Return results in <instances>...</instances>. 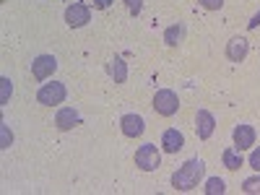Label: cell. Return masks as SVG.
<instances>
[{
    "label": "cell",
    "instance_id": "1",
    "mask_svg": "<svg viewBox=\"0 0 260 195\" xmlns=\"http://www.w3.org/2000/svg\"><path fill=\"white\" fill-rule=\"evenodd\" d=\"M203 175H206L203 159L192 156V159H187V161L175 172V175H172V187L180 190V192H187V190H192V187H198V182L203 180Z\"/></svg>",
    "mask_w": 260,
    "mask_h": 195
},
{
    "label": "cell",
    "instance_id": "2",
    "mask_svg": "<svg viewBox=\"0 0 260 195\" xmlns=\"http://www.w3.org/2000/svg\"><path fill=\"white\" fill-rule=\"evenodd\" d=\"M65 96H68V89H65V83H60V81L45 83V86H42V89L37 91V102H39V104H45V107L62 104Z\"/></svg>",
    "mask_w": 260,
    "mask_h": 195
},
{
    "label": "cell",
    "instance_id": "3",
    "mask_svg": "<svg viewBox=\"0 0 260 195\" xmlns=\"http://www.w3.org/2000/svg\"><path fill=\"white\" fill-rule=\"evenodd\" d=\"M154 110H156V115H161V117L177 115V110H180L177 94L172 91V89H159V91L154 94Z\"/></svg>",
    "mask_w": 260,
    "mask_h": 195
},
{
    "label": "cell",
    "instance_id": "4",
    "mask_svg": "<svg viewBox=\"0 0 260 195\" xmlns=\"http://www.w3.org/2000/svg\"><path fill=\"white\" fill-rule=\"evenodd\" d=\"M161 164V154H159V148L154 143H143L138 151H136V167L143 169V172H154L159 169Z\"/></svg>",
    "mask_w": 260,
    "mask_h": 195
},
{
    "label": "cell",
    "instance_id": "5",
    "mask_svg": "<svg viewBox=\"0 0 260 195\" xmlns=\"http://www.w3.org/2000/svg\"><path fill=\"white\" fill-rule=\"evenodd\" d=\"M91 21V6L89 3H73V6H68L65 8V24H68L71 29H81V26H86Z\"/></svg>",
    "mask_w": 260,
    "mask_h": 195
},
{
    "label": "cell",
    "instance_id": "6",
    "mask_svg": "<svg viewBox=\"0 0 260 195\" xmlns=\"http://www.w3.org/2000/svg\"><path fill=\"white\" fill-rule=\"evenodd\" d=\"M55 71H57V60H55L52 55H39V57L31 60V76H34L37 81L50 78Z\"/></svg>",
    "mask_w": 260,
    "mask_h": 195
},
{
    "label": "cell",
    "instance_id": "7",
    "mask_svg": "<svg viewBox=\"0 0 260 195\" xmlns=\"http://www.w3.org/2000/svg\"><path fill=\"white\" fill-rule=\"evenodd\" d=\"M232 138H234V148H237V151H247V148L255 146L257 133H255L252 125H237L234 133H232Z\"/></svg>",
    "mask_w": 260,
    "mask_h": 195
},
{
    "label": "cell",
    "instance_id": "8",
    "mask_svg": "<svg viewBox=\"0 0 260 195\" xmlns=\"http://www.w3.org/2000/svg\"><path fill=\"white\" fill-rule=\"evenodd\" d=\"M216 130V120L208 110H198V115H195V133H198L201 141H208L213 136Z\"/></svg>",
    "mask_w": 260,
    "mask_h": 195
},
{
    "label": "cell",
    "instance_id": "9",
    "mask_svg": "<svg viewBox=\"0 0 260 195\" xmlns=\"http://www.w3.org/2000/svg\"><path fill=\"white\" fill-rule=\"evenodd\" d=\"M120 127H122V136H127V138H138V136H143L146 122H143L141 115H133V112H130V115H122Z\"/></svg>",
    "mask_w": 260,
    "mask_h": 195
},
{
    "label": "cell",
    "instance_id": "10",
    "mask_svg": "<svg viewBox=\"0 0 260 195\" xmlns=\"http://www.w3.org/2000/svg\"><path fill=\"white\" fill-rule=\"evenodd\" d=\"M247 52H250V45H247L245 37H234V39L226 42V57L232 62H242L247 57Z\"/></svg>",
    "mask_w": 260,
    "mask_h": 195
},
{
    "label": "cell",
    "instance_id": "11",
    "mask_svg": "<svg viewBox=\"0 0 260 195\" xmlns=\"http://www.w3.org/2000/svg\"><path fill=\"white\" fill-rule=\"evenodd\" d=\"M55 125L60 130H73L76 125H81V112L73 110V107H62V110H57V115H55Z\"/></svg>",
    "mask_w": 260,
    "mask_h": 195
},
{
    "label": "cell",
    "instance_id": "12",
    "mask_svg": "<svg viewBox=\"0 0 260 195\" xmlns=\"http://www.w3.org/2000/svg\"><path fill=\"white\" fill-rule=\"evenodd\" d=\"M161 146H164L167 154H177V151H182V146H185V136L180 133L177 127H169V130H164V136H161Z\"/></svg>",
    "mask_w": 260,
    "mask_h": 195
},
{
    "label": "cell",
    "instance_id": "13",
    "mask_svg": "<svg viewBox=\"0 0 260 195\" xmlns=\"http://www.w3.org/2000/svg\"><path fill=\"white\" fill-rule=\"evenodd\" d=\"M107 73H110V78L115 83H125L127 81V62L122 57H112L107 62Z\"/></svg>",
    "mask_w": 260,
    "mask_h": 195
},
{
    "label": "cell",
    "instance_id": "14",
    "mask_svg": "<svg viewBox=\"0 0 260 195\" xmlns=\"http://www.w3.org/2000/svg\"><path fill=\"white\" fill-rule=\"evenodd\" d=\"M182 39H185V24H172V26L164 31V42H167V47H177Z\"/></svg>",
    "mask_w": 260,
    "mask_h": 195
},
{
    "label": "cell",
    "instance_id": "15",
    "mask_svg": "<svg viewBox=\"0 0 260 195\" xmlns=\"http://www.w3.org/2000/svg\"><path fill=\"white\" fill-rule=\"evenodd\" d=\"M221 161H224V167H226V169L237 172V169L242 167V151H237V148H226L224 154H221Z\"/></svg>",
    "mask_w": 260,
    "mask_h": 195
},
{
    "label": "cell",
    "instance_id": "16",
    "mask_svg": "<svg viewBox=\"0 0 260 195\" xmlns=\"http://www.w3.org/2000/svg\"><path fill=\"white\" fill-rule=\"evenodd\" d=\"M206 192H208V195H224V192H226L224 180H221V177H211V180L206 182Z\"/></svg>",
    "mask_w": 260,
    "mask_h": 195
},
{
    "label": "cell",
    "instance_id": "17",
    "mask_svg": "<svg viewBox=\"0 0 260 195\" xmlns=\"http://www.w3.org/2000/svg\"><path fill=\"white\" fill-rule=\"evenodd\" d=\"M11 91H13V86H11V78H0V104H8V99H11Z\"/></svg>",
    "mask_w": 260,
    "mask_h": 195
},
{
    "label": "cell",
    "instance_id": "18",
    "mask_svg": "<svg viewBox=\"0 0 260 195\" xmlns=\"http://www.w3.org/2000/svg\"><path fill=\"white\" fill-rule=\"evenodd\" d=\"M242 190L245 192H260V172H257V177H247L242 182Z\"/></svg>",
    "mask_w": 260,
    "mask_h": 195
},
{
    "label": "cell",
    "instance_id": "19",
    "mask_svg": "<svg viewBox=\"0 0 260 195\" xmlns=\"http://www.w3.org/2000/svg\"><path fill=\"white\" fill-rule=\"evenodd\" d=\"M13 143V133L8 130V125H0V148H8Z\"/></svg>",
    "mask_w": 260,
    "mask_h": 195
},
{
    "label": "cell",
    "instance_id": "20",
    "mask_svg": "<svg viewBox=\"0 0 260 195\" xmlns=\"http://www.w3.org/2000/svg\"><path fill=\"white\" fill-rule=\"evenodd\" d=\"M125 6H127L130 16H141V11H143V0H125Z\"/></svg>",
    "mask_w": 260,
    "mask_h": 195
},
{
    "label": "cell",
    "instance_id": "21",
    "mask_svg": "<svg viewBox=\"0 0 260 195\" xmlns=\"http://www.w3.org/2000/svg\"><path fill=\"white\" fill-rule=\"evenodd\" d=\"M198 6H203L206 11H219L224 6V0H198Z\"/></svg>",
    "mask_w": 260,
    "mask_h": 195
},
{
    "label": "cell",
    "instance_id": "22",
    "mask_svg": "<svg viewBox=\"0 0 260 195\" xmlns=\"http://www.w3.org/2000/svg\"><path fill=\"white\" fill-rule=\"evenodd\" d=\"M250 167L255 172H260V148H252V154H250Z\"/></svg>",
    "mask_w": 260,
    "mask_h": 195
},
{
    "label": "cell",
    "instance_id": "23",
    "mask_svg": "<svg viewBox=\"0 0 260 195\" xmlns=\"http://www.w3.org/2000/svg\"><path fill=\"white\" fill-rule=\"evenodd\" d=\"M257 26H260V11H257V13H255V16L247 21V29H250V31H252V29H257Z\"/></svg>",
    "mask_w": 260,
    "mask_h": 195
},
{
    "label": "cell",
    "instance_id": "24",
    "mask_svg": "<svg viewBox=\"0 0 260 195\" xmlns=\"http://www.w3.org/2000/svg\"><path fill=\"white\" fill-rule=\"evenodd\" d=\"M110 6H112V0H94V8H99V11L110 8Z\"/></svg>",
    "mask_w": 260,
    "mask_h": 195
}]
</instances>
